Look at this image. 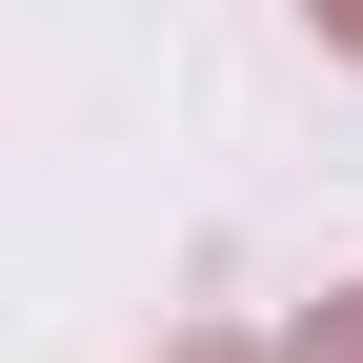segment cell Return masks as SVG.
Returning a JSON list of instances; mask_svg holds the SVG:
<instances>
[{
    "instance_id": "cell-1",
    "label": "cell",
    "mask_w": 363,
    "mask_h": 363,
    "mask_svg": "<svg viewBox=\"0 0 363 363\" xmlns=\"http://www.w3.org/2000/svg\"><path fill=\"white\" fill-rule=\"evenodd\" d=\"M283 363H363V283H323V303H303V323H283Z\"/></svg>"
},
{
    "instance_id": "cell-2",
    "label": "cell",
    "mask_w": 363,
    "mask_h": 363,
    "mask_svg": "<svg viewBox=\"0 0 363 363\" xmlns=\"http://www.w3.org/2000/svg\"><path fill=\"white\" fill-rule=\"evenodd\" d=\"M323 40H343V61H363V0H323Z\"/></svg>"
},
{
    "instance_id": "cell-3",
    "label": "cell",
    "mask_w": 363,
    "mask_h": 363,
    "mask_svg": "<svg viewBox=\"0 0 363 363\" xmlns=\"http://www.w3.org/2000/svg\"><path fill=\"white\" fill-rule=\"evenodd\" d=\"M162 363H242V343H162Z\"/></svg>"
}]
</instances>
